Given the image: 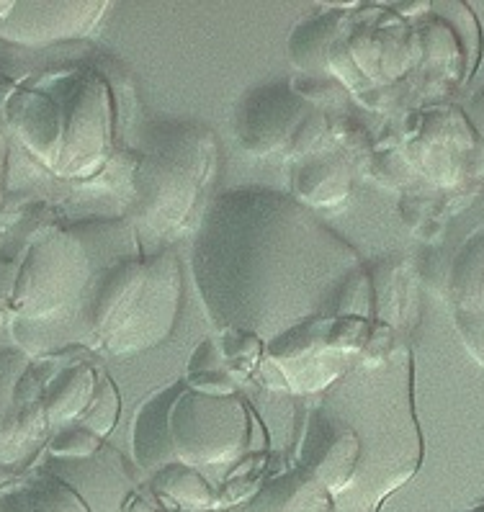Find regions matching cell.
<instances>
[{
    "mask_svg": "<svg viewBox=\"0 0 484 512\" xmlns=\"http://www.w3.org/2000/svg\"><path fill=\"white\" fill-rule=\"evenodd\" d=\"M194 281L219 332L279 345L358 309L366 271L338 232L289 193L214 196L194 240Z\"/></svg>",
    "mask_w": 484,
    "mask_h": 512,
    "instance_id": "obj_1",
    "label": "cell"
},
{
    "mask_svg": "<svg viewBox=\"0 0 484 512\" xmlns=\"http://www.w3.org/2000/svg\"><path fill=\"white\" fill-rule=\"evenodd\" d=\"M410 345L358 363L302 412L291 469L330 500L335 512H379L418 474L423 435L415 415Z\"/></svg>",
    "mask_w": 484,
    "mask_h": 512,
    "instance_id": "obj_2",
    "label": "cell"
},
{
    "mask_svg": "<svg viewBox=\"0 0 484 512\" xmlns=\"http://www.w3.org/2000/svg\"><path fill=\"white\" fill-rule=\"evenodd\" d=\"M140 250L127 219H88L52 229L31 245L11 307L13 335L26 350L85 345V317L103 266Z\"/></svg>",
    "mask_w": 484,
    "mask_h": 512,
    "instance_id": "obj_3",
    "label": "cell"
},
{
    "mask_svg": "<svg viewBox=\"0 0 484 512\" xmlns=\"http://www.w3.org/2000/svg\"><path fill=\"white\" fill-rule=\"evenodd\" d=\"M253 443L248 407L235 389L176 381L152 394L134 420V453L147 474L170 466L219 482Z\"/></svg>",
    "mask_w": 484,
    "mask_h": 512,
    "instance_id": "obj_4",
    "label": "cell"
},
{
    "mask_svg": "<svg viewBox=\"0 0 484 512\" xmlns=\"http://www.w3.org/2000/svg\"><path fill=\"white\" fill-rule=\"evenodd\" d=\"M183 278L173 250H140L106 263L85 317V348L132 356L165 343L181 312Z\"/></svg>",
    "mask_w": 484,
    "mask_h": 512,
    "instance_id": "obj_5",
    "label": "cell"
},
{
    "mask_svg": "<svg viewBox=\"0 0 484 512\" xmlns=\"http://www.w3.org/2000/svg\"><path fill=\"white\" fill-rule=\"evenodd\" d=\"M219 150L204 124H165L134 170V222L160 237L199 229L212 204Z\"/></svg>",
    "mask_w": 484,
    "mask_h": 512,
    "instance_id": "obj_6",
    "label": "cell"
},
{
    "mask_svg": "<svg viewBox=\"0 0 484 512\" xmlns=\"http://www.w3.org/2000/svg\"><path fill=\"white\" fill-rule=\"evenodd\" d=\"M446 302L466 356L484 368V224L466 237L448 266Z\"/></svg>",
    "mask_w": 484,
    "mask_h": 512,
    "instance_id": "obj_7",
    "label": "cell"
},
{
    "mask_svg": "<svg viewBox=\"0 0 484 512\" xmlns=\"http://www.w3.org/2000/svg\"><path fill=\"white\" fill-rule=\"evenodd\" d=\"M109 3H13L0 19V39L24 47H47L55 42L88 37Z\"/></svg>",
    "mask_w": 484,
    "mask_h": 512,
    "instance_id": "obj_8",
    "label": "cell"
},
{
    "mask_svg": "<svg viewBox=\"0 0 484 512\" xmlns=\"http://www.w3.org/2000/svg\"><path fill=\"white\" fill-rule=\"evenodd\" d=\"M44 469L73 489L91 512H127V500L137 487L124 458L109 446L85 458H49Z\"/></svg>",
    "mask_w": 484,
    "mask_h": 512,
    "instance_id": "obj_9",
    "label": "cell"
},
{
    "mask_svg": "<svg viewBox=\"0 0 484 512\" xmlns=\"http://www.w3.org/2000/svg\"><path fill=\"white\" fill-rule=\"evenodd\" d=\"M29 374V353L19 348L0 350V474H13L21 443L34 438L37 412L21 407V381Z\"/></svg>",
    "mask_w": 484,
    "mask_h": 512,
    "instance_id": "obj_10",
    "label": "cell"
},
{
    "mask_svg": "<svg viewBox=\"0 0 484 512\" xmlns=\"http://www.w3.org/2000/svg\"><path fill=\"white\" fill-rule=\"evenodd\" d=\"M98 392V376L88 366H73L62 371L42 397L44 420L55 428L80 425L91 410Z\"/></svg>",
    "mask_w": 484,
    "mask_h": 512,
    "instance_id": "obj_11",
    "label": "cell"
},
{
    "mask_svg": "<svg viewBox=\"0 0 484 512\" xmlns=\"http://www.w3.org/2000/svg\"><path fill=\"white\" fill-rule=\"evenodd\" d=\"M245 512H335L325 494L317 492L294 469L271 476Z\"/></svg>",
    "mask_w": 484,
    "mask_h": 512,
    "instance_id": "obj_12",
    "label": "cell"
},
{
    "mask_svg": "<svg viewBox=\"0 0 484 512\" xmlns=\"http://www.w3.org/2000/svg\"><path fill=\"white\" fill-rule=\"evenodd\" d=\"M21 134L42 157L60 155V114L47 98H29L21 109Z\"/></svg>",
    "mask_w": 484,
    "mask_h": 512,
    "instance_id": "obj_13",
    "label": "cell"
},
{
    "mask_svg": "<svg viewBox=\"0 0 484 512\" xmlns=\"http://www.w3.org/2000/svg\"><path fill=\"white\" fill-rule=\"evenodd\" d=\"M98 93H83L80 101L75 103L73 116H70V134H67L65 150L73 152V160L78 163V157H85L96 145H101L103 121L98 114Z\"/></svg>",
    "mask_w": 484,
    "mask_h": 512,
    "instance_id": "obj_14",
    "label": "cell"
},
{
    "mask_svg": "<svg viewBox=\"0 0 484 512\" xmlns=\"http://www.w3.org/2000/svg\"><path fill=\"white\" fill-rule=\"evenodd\" d=\"M101 435L83 425H67L57 430V435L49 443V458H85L101 448Z\"/></svg>",
    "mask_w": 484,
    "mask_h": 512,
    "instance_id": "obj_15",
    "label": "cell"
},
{
    "mask_svg": "<svg viewBox=\"0 0 484 512\" xmlns=\"http://www.w3.org/2000/svg\"><path fill=\"white\" fill-rule=\"evenodd\" d=\"M466 119H469V127L477 134L479 145L484 150V88L472 98V103L466 106Z\"/></svg>",
    "mask_w": 484,
    "mask_h": 512,
    "instance_id": "obj_16",
    "label": "cell"
},
{
    "mask_svg": "<svg viewBox=\"0 0 484 512\" xmlns=\"http://www.w3.org/2000/svg\"><path fill=\"white\" fill-rule=\"evenodd\" d=\"M21 266H13V263H0V302H8L13 299V291H16V281H19Z\"/></svg>",
    "mask_w": 484,
    "mask_h": 512,
    "instance_id": "obj_17",
    "label": "cell"
},
{
    "mask_svg": "<svg viewBox=\"0 0 484 512\" xmlns=\"http://www.w3.org/2000/svg\"><path fill=\"white\" fill-rule=\"evenodd\" d=\"M3 163H6V137H3V129H0V175H3Z\"/></svg>",
    "mask_w": 484,
    "mask_h": 512,
    "instance_id": "obj_18",
    "label": "cell"
},
{
    "mask_svg": "<svg viewBox=\"0 0 484 512\" xmlns=\"http://www.w3.org/2000/svg\"><path fill=\"white\" fill-rule=\"evenodd\" d=\"M466 512H484V502H479L477 507H472V510H466Z\"/></svg>",
    "mask_w": 484,
    "mask_h": 512,
    "instance_id": "obj_19",
    "label": "cell"
}]
</instances>
